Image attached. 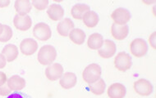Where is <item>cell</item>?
<instances>
[{
    "instance_id": "1",
    "label": "cell",
    "mask_w": 156,
    "mask_h": 98,
    "mask_svg": "<svg viewBox=\"0 0 156 98\" xmlns=\"http://www.w3.org/2000/svg\"><path fill=\"white\" fill-rule=\"evenodd\" d=\"M57 51L54 46H42L37 54V60L42 66H50L56 60Z\"/></svg>"
},
{
    "instance_id": "2",
    "label": "cell",
    "mask_w": 156,
    "mask_h": 98,
    "mask_svg": "<svg viewBox=\"0 0 156 98\" xmlns=\"http://www.w3.org/2000/svg\"><path fill=\"white\" fill-rule=\"evenodd\" d=\"M101 67L96 63L88 65L82 72V79L87 84H93L101 77Z\"/></svg>"
},
{
    "instance_id": "3",
    "label": "cell",
    "mask_w": 156,
    "mask_h": 98,
    "mask_svg": "<svg viewBox=\"0 0 156 98\" xmlns=\"http://www.w3.org/2000/svg\"><path fill=\"white\" fill-rule=\"evenodd\" d=\"M114 66L119 71L126 72L132 68V57L128 53L125 52H120L116 55L113 60Z\"/></svg>"
},
{
    "instance_id": "4",
    "label": "cell",
    "mask_w": 156,
    "mask_h": 98,
    "mask_svg": "<svg viewBox=\"0 0 156 98\" xmlns=\"http://www.w3.org/2000/svg\"><path fill=\"white\" fill-rule=\"evenodd\" d=\"M130 52L135 57L140 58L146 55L148 52V45L145 39L137 38L135 39L130 43Z\"/></svg>"
},
{
    "instance_id": "5",
    "label": "cell",
    "mask_w": 156,
    "mask_h": 98,
    "mask_svg": "<svg viewBox=\"0 0 156 98\" xmlns=\"http://www.w3.org/2000/svg\"><path fill=\"white\" fill-rule=\"evenodd\" d=\"M33 35L36 39L40 41H47L52 37V31L48 24L44 22H40L33 28Z\"/></svg>"
},
{
    "instance_id": "6",
    "label": "cell",
    "mask_w": 156,
    "mask_h": 98,
    "mask_svg": "<svg viewBox=\"0 0 156 98\" xmlns=\"http://www.w3.org/2000/svg\"><path fill=\"white\" fill-rule=\"evenodd\" d=\"M133 89L138 95L141 96H148L153 93V85L149 80L139 79L133 83Z\"/></svg>"
},
{
    "instance_id": "7",
    "label": "cell",
    "mask_w": 156,
    "mask_h": 98,
    "mask_svg": "<svg viewBox=\"0 0 156 98\" xmlns=\"http://www.w3.org/2000/svg\"><path fill=\"white\" fill-rule=\"evenodd\" d=\"M111 19L113 21L114 24L125 25L131 19V13L126 8H118L111 14Z\"/></svg>"
},
{
    "instance_id": "8",
    "label": "cell",
    "mask_w": 156,
    "mask_h": 98,
    "mask_svg": "<svg viewBox=\"0 0 156 98\" xmlns=\"http://www.w3.org/2000/svg\"><path fill=\"white\" fill-rule=\"evenodd\" d=\"M64 74L63 67L59 63H53L45 69V76L49 81L54 82L61 79Z\"/></svg>"
},
{
    "instance_id": "9",
    "label": "cell",
    "mask_w": 156,
    "mask_h": 98,
    "mask_svg": "<svg viewBox=\"0 0 156 98\" xmlns=\"http://www.w3.org/2000/svg\"><path fill=\"white\" fill-rule=\"evenodd\" d=\"M116 50L117 48H116L115 42L110 39H105L102 47L98 50V54L101 58L109 59L114 56Z\"/></svg>"
},
{
    "instance_id": "10",
    "label": "cell",
    "mask_w": 156,
    "mask_h": 98,
    "mask_svg": "<svg viewBox=\"0 0 156 98\" xmlns=\"http://www.w3.org/2000/svg\"><path fill=\"white\" fill-rule=\"evenodd\" d=\"M38 50V42L33 39L27 38L20 43V51L25 56H31Z\"/></svg>"
},
{
    "instance_id": "11",
    "label": "cell",
    "mask_w": 156,
    "mask_h": 98,
    "mask_svg": "<svg viewBox=\"0 0 156 98\" xmlns=\"http://www.w3.org/2000/svg\"><path fill=\"white\" fill-rule=\"evenodd\" d=\"M13 25L15 28L20 31H27L32 26V20L29 15L23 16L16 15L14 16Z\"/></svg>"
},
{
    "instance_id": "12",
    "label": "cell",
    "mask_w": 156,
    "mask_h": 98,
    "mask_svg": "<svg viewBox=\"0 0 156 98\" xmlns=\"http://www.w3.org/2000/svg\"><path fill=\"white\" fill-rule=\"evenodd\" d=\"M126 94V87L120 83L111 84L107 90V95L109 98H124Z\"/></svg>"
},
{
    "instance_id": "13",
    "label": "cell",
    "mask_w": 156,
    "mask_h": 98,
    "mask_svg": "<svg viewBox=\"0 0 156 98\" xmlns=\"http://www.w3.org/2000/svg\"><path fill=\"white\" fill-rule=\"evenodd\" d=\"M75 28V24L70 18H64L61 20L57 25V32L62 37H67L72 29Z\"/></svg>"
},
{
    "instance_id": "14",
    "label": "cell",
    "mask_w": 156,
    "mask_h": 98,
    "mask_svg": "<svg viewBox=\"0 0 156 98\" xmlns=\"http://www.w3.org/2000/svg\"><path fill=\"white\" fill-rule=\"evenodd\" d=\"M110 31L112 37L114 39L118 40V41H122L127 37L128 33H129V29H128V26L126 25H119L113 23L111 25Z\"/></svg>"
},
{
    "instance_id": "15",
    "label": "cell",
    "mask_w": 156,
    "mask_h": 98,
    "mask_svg": "<svg viewBox=\"0 0 156 98\" xmlns=\"http://www.w3.org/2000/svg\"><path fill=\"white\" fill-rule=\"evenodd\" d=\"M47 15L48 18L53 21H61L64 16V9L59 4L53 3L49 5L47 9Z\"/></svg>"
},
{
    "instance_id": "16",
    "label": "cell",
    "mask_w": 156,
    "mask_h": 98,
    "mask_svg": "<svg viewBox=\"0 0 156 98\" xmlns=\"http://www.w3.org/2000/svg\"><path fill=\"white\" fill-rule=\"evenodd\" d=\"M77 82V78L73 72H66L59 79V84L63 89L68 90L74 88Z\"/></svg>"
},
{
    "instance_id": "17",
    "label": "cell",
    "mask_w": 156,
    "mask_h": 98,
    "mask_svg": "<svg viewBox=\"0 0 156 98\" xmlns=\"http://www.w3.org/2000/svg\"><path fill=\"white\" fill-rule=\"evenodd\" d=\"M7 84H8V88H10L12 91L13 92H19L24 89L27 82L25 79H23L19 75H12L9 78L7 81Z\"/></svg>"
},
{
    "instance_id": "18",
    "label": "cell",
    "mask_w": 156,
    "mask_h": 98,
    "mask_svg": "<svg viewBox=\"0 0 156 98\" xmlns=\"http://www.w3.org/2000/svg\"><path fill=\"white\" fill-rule=\"evenodd\" d=\"M14 8L16 10V15L27 16L31 11L32 5L30 0H16L14 3Z\"/></svg>"
},
{
    "instance_id": "19",
    "label": "cell",
    "mask_w": 156,
    "mask_h": 98,
    "mask_svg": "<svg viewBox=\"0 0 156 98\" xmlns=\"http://www.w3.org/2000/svg\"><path fill=\"white\" fill-rule=\"evenodd\" d=\"M81 21H83L84 25L87 28L91 29V28H94L95 26H97V25L99 24L100 17H99V15L95 12L90 10L84 14Z\"/></svg>"
},
{
    "instance_id": "20",
    "label": "cell",
    "mask_w": 156,
    "mask_h": 98,
    "mask_svg": "<svg viewBox=\"0 0 156 98\" xmlns=\"http://www.w3.org/2000/svg\"><path fill=\"white\" fill-rule=\"evenodd\" d=\"M2 54L5 57L7 62H12L15 61L19 54L18 48L14 44L9 43L3 48L2 50Z\"/></svg>"
},
{
    "instance_id": "21",
    "label": "cell",
    "mask_w": 156,
    "mask_h": 98,
    "mask_svg": "<svg viewBox=\"0 0 156 98\" xmlns=\"http://www.w3.org/2000/svg\"><path fill=\"white\" fill-rule=\"evenodd\" d=\"M69 39L76 45H81L86 41V33L81 29L74 28L68 35Z\"/></svg>"
},
{
    "instance_id": "22",
    "label": "cell",
    "mask_w": 156,
    "mask_h": 98,
    "mask_svg": "<svg viewBox=\"0 0 156 98\" xmlns=\"http://www.w3.org/2000/svg\"><path fill=\"white\" fill-rule=\"evenodd\" d=\"M104 38L99 33H94L89 36L87 39V46L91 50H99L104 43Z\"/></svg>"
},
{
    "instance_id": "23",
    "label": "cell",
    "mask_w": 156,
    "mask_h": 98,
    "mask_svg": "<svg viewBox=\"0 0 156 98\" xmlns=\"http://www.w3.org/2000/svg\"><path fill=\"white\" fill-rule=\"evenodd\" d=\"M90 7L83 3H77L73 6L71 9V15L75 20H81L86 12L90 11Z\"/></svg>"
},
{
    "instance_id": "24",
    "label": "cell",
    "mask_w": 156,
    "mask_h": 98,
    "mask_svg": "<svg viewBox=\"0 0 156 98\" xmlns=\"http://www.w3.org/2000/svg\"><path fill=\"white\" fill-rule=\"evenodd\" d=\"M105 88H106V83L103 79H100L97 82L90 85V90L95 96H100L104 94Z\"/></svg>"
},
{
    "instance_id": "25",
    "label": "cell",
    "mask_w": 156,
    "mask_h": 98,
    "mask_svg": "<svg viewBox=\"0 0 156 98\" xmlns=\"http://www.w3.org/2000/svg\"><path fill=\"white\" fill-rule=\"evenodd\" d=\"M12 35H13V32L11 27L8 25H3V33L0 35V42H7L12 39Z\"/></svg>"
},
{
    "instance_id": "26",
    "label": "cell",
    "mask_w": 156,
    "mask_h": 98,
    "mask_svg": "<svg viewBox=\"0 0 156 98\" xmlns=\"http://www.w3.org/2000/svg\"><path fill=\"white\" fill-rule=\"evenodd\" d=\"M31 5L38 11H44L48 7V0H33Z\"/></svg>"
},
{
    "instance_id": "27",
    "label": "cell",
    "mask_w": 156,
    "mask_h": 98,
    "mask_svg": "<svg viewBox=\"0 0 156 98\" xmlns=\"http://www.w3.org/2000/svg\"><path fill=\"white\" fill-rule=\"evenodd\" d=\"M12 93V90L8 88L7 83L0 87V96H8Z\"/></svg>"
},
{
    "instance_id": "28",
    "label": "cell",
    "mask_w": 156,
    "mask_h": 98,
    "mask_svg": "<svg viewBox=\"0 0 156 98\" xmlns=\"http://www.w3.org/2000/svg\"><path fill=\"white\" fill-rule=\"evenodd\" d=\"M155 39H156V32H153V33H151L150 36L148 38V42L150 46H151V48H153L155 50L156 48V44H155Z\"/></svg>"
},
{
    "instance_id": "29",
    "label": "cell",
    "mask_w": 156,
    "mask_h": 98,
    "mask_svg": "<svg viewBox=\"0 0 156 98\" xmlns=\"http://www.w3.org/2000/svg\"><path fill=\"white\" fill-rule=\"evenodd\" d=\"M8 77H7V74L4 73V72L0 71V87L3 86L5 83H7V81H8Z\"/></svg>"
},
{
    "instance_id": "30",
    "label": "cell",
    "mask_w": 156,
    "mask_h": 98,
    "mask_svg": "<svg viewBox=\"0 0 156 98\" xmlns=\"http://www.w3.org/2000/svg\"><path fill=\"white\" fill-rule=\"evenodd\" d=\"M7 61H6L5 57L2 53H0V69H3L6 66Z\"/></svg>"
},
{
    "instance_id": "31",
    "label": "cell",
    "mask_w": 156,
    "mask_h": 98,
    "mask_svg": "<svg viewBox=\"0 0 156 98\" xmlns=\"http://www.w3.org/2000/svg\"><path fill=\"white\" fill-rule=\"evenodd\" d=\"M10 3H11L10 0H0V8H8L10 5Z\"/></svg>"
},
{
    "instance_id": "32",
    "label": "cell",
    "mask_w": 156,
    "mask_h": 98,
    "mask_svg": "<svg viewBox=\"0 0 156 98\" xmlns=\"http://www.w3.org/2000/svg\"><path fill=\"white\" fill-rule=\"evenodd\" d=\"M7 98H25L24 96L21 94V93H11L10 95L7 96Z\"/></svg>"
},
{
    "instance_id": "33",
    "label": "cell",
    "mask_w": 156,
    "mask_h": 98,
    "mask_svg": "<svg viewBox=\"0 0 156 98\" xmlns=\"http://www.w3.org/2000/svg\"><path fill=\"white\" fill-rule=\"evenodd\" d=\"M142 3L144 4H146V5H151V4H154V3H155V1L154 0H150V1H142Z\"/></svg>"
},
{
    "instance_id": "34",
    "label": "cell",
    "mask_w": 156,
    "mask_h": 98,
    "mask_svg": "<svg viewBox=\"0 0 156 98\" xmlns=\"http://www.w3.org/2000/svg\"><path fill=\"white\" fill-rule=\"evenodd\" d=\"M3 25L0 23V35H2V33H3Z\"/></svg>"
},
{
    "instance_id": "35",
    "label": "cell",
    "mask_w": 156,
    "mask_h": 98,
    "mask_svg": "<svg viewBox=\"0 0 156 98\" xmlns=\"http://www.w3.org/2000/svg\"><path fill=\"white\" fill-rule=\"evenodd\" d=\"M152 13H153L154 16H155V6H154L152 8Z\"/></svg>"
}]
</instances>
